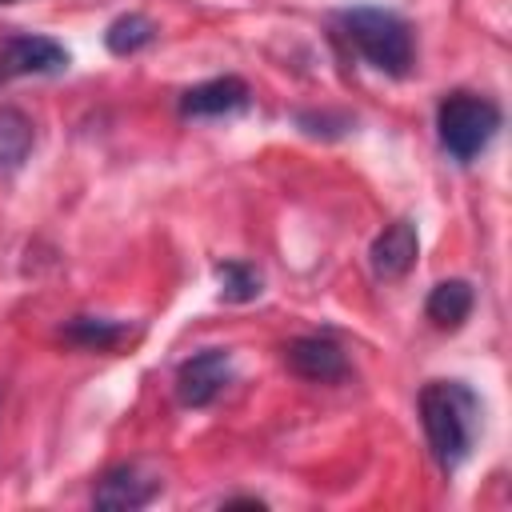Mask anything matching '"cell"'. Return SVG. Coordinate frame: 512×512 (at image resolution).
I'll use <instances>...</instances> for the list:
<instances>
[{"label": "cell", "mask_w": 512, "mask_h": 512, "mask_svg": "<svg viewBox=\"0 0 512 512\" xmlns=\"http://www.w3.org/2000/svg\"><path fill=\"white\" fill-rule=\"evenodd\" d=\"M296 124H300L304 136L336 140V136H344V132L352 128V116H344V112H300Z\"/></svg>", "instance_id": "cell-15"}, {"label": "cell", "mask_w": 512, "mask_h": 512, "mask_svg": "<svg viewBox=\"0 0 512 512\" xmlns=\"http://www.w3.org/2000/svg\"><path fill=\"white\" fill-rule=\"evenodd\" d=\"M416 408L432 460L440 464V472H456L476 448L480 396L464 380H428L416 396Z\"/></svg>", "instance_id": "cell-1"}, {"label": "cell", "mask_w": 512, "mask_h": 512, "mask_svg": "<svg viewBox=\"0 0 512 512\" xmlns=\"http://www.w3.org/2000/svg\"><path fill=\"white\" fill-rule=\"evenodd\" d=\"M0 4H16V0H0Z\"/></svg>", "instance_id": "cell-17"}, {"label": "cell", "mask_w": 512, "mask_h": 512, "mask_svg": "<svg viewBox=\"0 0 512 512\" xmlns=\"http://www.w3.org/2000/svg\"><path fill=\"white\" fill-rule=\"evenodd\" d=\"M284 364L308 384H340L352 376V364L344 348L328 336H296L284 344Z\"/></svg>", "instance_id": "cell-7"}, {"label": "cell", "mask_w": 512, "mask_h": 512, "mask_svg": "<svg viewBox=\"0 0 512 512\" xmlns=\"http://www.w3.org/2000/svg\"><path fill=\"white\" fill-rule=\"evenodd\" d=\"M472 304H476L472 284L460 280V276H452V280H440V284L428 292V300H424V316H428L432 328H440V332H456V328L472 316Z\"/></svg>", "instance_id": "cell-11"}, {"label": "cell", "mask_w": 512, "mask_h": 512, "mask_svg": "<svg viewBox=\"0 0 512 512\" xmlns=\"http://www.w3.org/2000/svg\"><path fill=\"white\" fill-rule=\"evenodd\" d=\"M156 24L144 16V12H124V16H116L108 28H104V48L112 52V56H136V52H144L152 40H156Z\"/></svg>", "instance_id": "cell-13"}, {"label": "cell", "mask_w": 512, "mask_h": 512, "mask_svg": "<svg viewBox=\"0 0 512 512\" xmlns=\"http://www.w3.org/2000/svg\"><path fill=\"white\" fill-rule=\"evenodd\" d=\"M36 148V124L24 108L0 104V176L24 168V160Z\"/></svg>", "instance_id": "cell-12"}, {"label": "cell", "mask_w": 512, "mask_h": 512, "mask_svg": "<svg viewBox=\"0 0 512 512\" xmlns=\"http://www.w3.org/2000/svg\"><path fill=\"white\" fill-rule=\"evenodd\" d=\"M336 24L344 32V40L384 76L404 80L416 64V32L412 24L392 12V8H376V4H356V8H340Z\"/></svg>", "instance_id": "cell-2"}, {"label": "cell", "mask_w": 512, "mask_h": 512, "mask_svg": "<svg viewBox=\"0 0 512 512\" xmlns=\"http://www.w3.org/2000/svg\"><path fill=\"white\" fill-rule=\"evenodd\" d=\"M232 384V352L228 348H200L176 368V400L184 408H208Z\"/></svg>", "instance_id": "cell-5"}, {"label": "cell", "mask_w": 512, "mask_h": 512, "mask_svg": "<svg viewBox=\"0 0 512 512\" xmlns=\"http://www.w3.org/2000/svg\"><path fill=\"white\" fill-rule=\"evenodd\" d=\"M252 104V88L240 80V76H212V80H200L192 88L180 92L176 108L180 116L188 120H220V116H236Z\"/></svg>", "instance_id": "cell-8"}, {"label": "cell", "mask_w": 512, "mask_h": 512, "mask_svg": "<svg viewBox=\"0 0 512 512\" xmlns=\"http://www.w3.org/2000/svg\"><path fill=\"white\" fill-rule=\"evenodd\" d=\"M416 256H420V232H416V224L408 216L384 224V232L368 248V264H372V276L376 280H400V276H408L412 264H416Z\"/></svg>", "instance_id": "cell-9"}, {"label": "cell", "mask_w": 512, "mask_h": 512, "mask_svg": "<svg viewBox=\"0 0 512 512\" xmlns=\"http://www.w3.org/2000/svg\"><path fill=\"white\" fill-rule=\"evenodd\" d=\"M136 324L128 320H116V316H92V312H80V316H68L60 324V340L72 344V348H84V352H120L136 340Z\"/></svg>", "instance_id": "cell-10"}, {"label": "cell", "mask_w": 512, "mask_h": 512, "mask_svg": "<svg viewBox=\"0 0 512 512\" xmlns=\"http://www.w3.org/2000/svg\"><path fill=\"white\" fill-rule=\"evenodd\" d=\"M216 284H220V296L228 304H252L264 292V276L248 260H220L216 264Z\"/></svg>", "instance_id": "cell-14"}, {"label": "cell", "mask_w": 512, "mask_h": 512, "mask_svg": "<svg viewBox=\"0 0 512 512\" xmlns=\"http://www.w3.org/2000/svg\"><path fill=\"white\" fill-rule=\"evenodd\" d=\"M224 508H264V500L260 496H232V500H224Z\"/></svg>", "instance_id": "cell-16"}, {"label": "cell", "mask_w": 512, "mask_h": 512, "mask_svg": "<svg viewBox=\"0 0 512 512\" xmlns=\"http://www.w3.org/2000/svg\"><path fill=\"white\" fill-rule=\"evenodd\" d=\"M68 68V48L40 32L0 36V84L20 76H60Z\"/></svg>", "instance_id": "cell-4"}, {"label": "cell", "mask_w": 512, "mask_h": 512, "mask_svg": "<svg viewBox=\"0 0 512 512\" xmlns=\"http://www.w3.org/2000/svg\"><path fill=\"white\" fill-rule=\"evenodd\" d=\"M500 120H504V112H500V104L492 100V96H484V92H448L444 100H440V108H436V136H440V148L452 156V160H460V164H468V160H476L492 140H496V132H500Z\"/></svg>", "instance_id": "cell-3"}, {"label": "cell", "mask_w": 512, "mask_h": 512, "mask_svg": "<svg viewBox=\"0 0 512 512\" xmlns=\"http://www.w3.org/2000/svg\"><path fill=\"white\" fill-rule=\"evenodd\" d=\"M160 476L144 464H116L92 488V508L100 512H136L160 496Z\"/></svg>", "instance_id": "cell-6"}]
</instances>
